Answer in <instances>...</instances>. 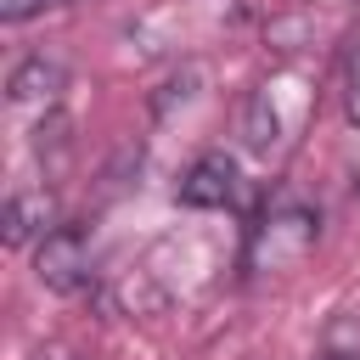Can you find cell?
I'll return each mask as SVG.
<instances>
[{
    "label": "cell",
    "mask_w": 360,
    "mask_h": 360,
    "mask_svg": "<svg viewBox=\"0 0 360 360\" xmlns=\"http://www.w3.org/2000/svg\"><path fill=\"white\" fill-rule=\"evenodd\" d=\"M315 214L304 202H281L259 219L253 231V270H281V264H298L309 248H315Z\"/></svg>",
    "instance_id": "6da1fadb"
},
{
    "label": "cell",
    "mask_w": 360,
    "mask_h": 360,
    "mask_svg": "<svg viewBox=\"0 0 360 360\" xmlns=\"http://www.w3.org/2000/svg\"><path fill=\"white\" fill-rule=\"evenodd\" d=\"M34 281L51 292H84L90 287V242L73 225H56L34 248Z\"/></svg>",
    "instance_id": "7a4b0ae2"
},
{
    "label": "cell",
    "mask_w": 360,
    "mask_h": 360,
    "mask_svg": "<svg viewBox=\"0 0 360 360\" xmlns=\"http://www.w3.org/2000/svg\"><path fill=\"white\" fill-rule=\"evenodd\" d=\"M62 90H68V68H62V56H45V51L22 56L11 68V79H6L11 107H56Z\"/></svg>",
    "instance_id": "3957f363"
},
{
    "label": "cell",
    "mask_w": 360,
    "mask_h": 360,
    "mask_svg": "<svg viewBox=\"0 0 360 360\" xmlns=\"http://www.w3.org/2000/svg\"><path fill=\"white\" fill-rule=\"evenodd\" d=\"M186 208H231L236 202V163L225 152H202L186 174H180V191H174Z\"/></svg>",
    "instance_id": "277c9868"
},
{
    "label": "cell",
    "mask_w": 360,
    "mask_h": 360,
    "mask_svg": "<svg viewBox=\"0 0 360 360\" xmlns=\"http://www.w3.org/2000/svg\"><path fill=\"white\" fill-rule=\"evenodd\" d=\"M0 225H6L11 248H28V242L51 236L56 231V197H51V186H17L6 197V219Z\"/></svg>",
    "instance_id": "5b68a950"
},
{
    "label": "cell",
    "mask_w": 360,
    "mask_h": 360,
    "mask_svg": "<svg viewBox=\"0 0 360 360\" xmlns=\"http://www.w3.org/2000/svg\"><path fill=\"white\" fill-rule=\"evenodd\" d=\"M242 141H248V152H259V158L281 152V107H276L270 90H253V96L242 101Z\"/></svg>",
    "instance_id": "8992f818"
},
{
    "label": "cell",
    "mask_w": 360,
    "mask_h": 360,
    "mask_svg": "<svg viewBox=\"0 0 360 360\" xmlns=\"http://www.w3.org/2000/svg\"><path fill=\"white\" fill-rule=\"evenodd\" d=\"M34 158H39L45 180H56L68 169V158H73V118L62 107H45V118L34 124Z\"/></svg>",
    "instance_id": "52a82bcc"
},
{
    "label": "cell",
    "mask_w": 360,
    "mask_h": 360,
    "mask_svg": "<svg viewBox=\"0 0 360 360\" xmlns=\"http://www.w3.org/2000/svg\"><path fill=\"white\" fill-rule=\"evenodd\" d=\"M343 101H349V118L360 124V34L349 39V56H343Z\"/></svg>",
    "instance_id": "ba28073f"
},
{
    "label": "cell",
    "mask_w": 360,
    "mask_h": 360,
    "mask_svg": "<svg viewBox=\"0 0 360 360\" xmlns=\"http://www.w3.org/2000/svg\"><path fill=\"white\" fill-rule=\"evenodd\" d=\"M73 0H0V22H28V17H45V11H62Z\"/></svg>",
    "instance_id": "9c48e42d"
},
{
    "label": "cell",
    "mask_w": 360,
    "mask_h": 360,
    "mask_svg": "<svg viewBox=\"0 0 360 360\" xmlns=\"http://www.w3.org/2000/svg\"><path fill=\"white\" fill-rule=\"evenodd\" d=\"M34 360H73L68 349H34Z\"/></svg>",
    "instance_id": "30bf717a"
},
{
    "label": "cell",
    "mask_w": 360,
    "mask_h": 360,
    "mask_svg": "<svg viewBox=\"0 0 360 360\" xmlns=\"http://www.w3.org/2000/svg\"><path fill=\"white\" fill-rule=\"evenodd\" d=\"M326 360H360V354H343V349H332V354H326Z\"/></svg>",
    "instance_id": "8fae6325"
}]
</instances>
